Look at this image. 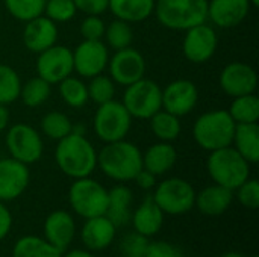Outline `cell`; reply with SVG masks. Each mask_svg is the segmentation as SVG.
Instances as JSON below:
<instances>
[{
    "label": "cell",
    "instance_id": "obj_1",
    "mask_svg": "<svg viewBox=\"0 0 259 257\" xmlns=\"http://www.w3.org/2000/svg\"><path fill=\"white\" fill-rule=\"evenodd\" d=\"M55 161L65 176L71 179H82L94 173L97 167V151L87 139L85 133L73 130L58 141Z\"/></svg>",
    "mask_w": 259,
    "mask_h": 257
},
{
    "label": "cell",
    "instance_id": "obj_2",
    "mask_svg": "<svg viewBox=\"0 0 259 257\" xmlns=\"http://www.w3.org/2000/svg\"><path fill=\"white\" fill-rule=\"evenodd\" d=\"M97 167L106 177L126 183L134 180L143 168V153L126 139L108 142L97 153Z\"/></svg>",
    "mask_w": 259,
    "mask_h": 257
},
{
    "label": "cell",
    "instance_id": "obj_3",
    "mask_svg": "<svg viewBox=\"0 0 259 257\" xmlns=\"http://www.w3.org/2000/svg\"><path fill=\"white\" fill-rule=\"evenodd\" d=\"M237 123L228 111L214 109L202 114L193 124V138L196 144L206 150L215 151L232 145Z\"/></svg>",
    "mask_w": 259,
    "mask_h": 257
},
{
    "label": "cell",
    "instance_id": "obj_4",
    "mask_svg": "<svg viewBox=\"0 0 259 257\" xmlns=\"http://www.w3.org/2000/svg\"><path fill=\"white\" fill-rule=\"evenodd\" d=\"M156 20L170 30H188L208 20V0H155Z\"/></svg>",
    "mask_w": 259,
    "mask_h": 257
},
{
    "label": "cell",
    "instance_id": "obj_5",
    "mask_svg": "<svg viewBox=\"0 0 259 257\" xmlns=\"http://www.w3.org/2000/svg\"><path fill=\"white\" fill-rule=\"evenodd\" d=\"M206 168L215 185L231 191H235L250 177V164L232 145L211 151Z\"/></svg>",
    "mask_w": 259,
    "mask_h": 257
},
{
    "label": "cell",
    "instance_id": "obj_6",
    "mask_svg": "<svg viewBox=\"0 0 259 257\" xmlns=\"http://www.w3.org/2000/svg\"><path fill=\"white\" fill-rule=\"evenodd\" d=\"M131 127L132 117L121 101L111 100L99 105L93 118V130L102 142L108 144L126 139Z\"/></svg>",
    "mask_w": 259,
    "mask_h": 257
},
{
    "label": "cell",
    "instance_id": "obj_7",
    "mask_svg": "<svg viewBox=\"0 0 259 257\" xmlns=\"http://www.w3.org/2000/svg\"><path fill=\"white\" fill-rule=\"evenodd\" d=\"M71 209L82 218L105 215L108 208V191L97 180L88 177L74 179L68 191Z\"/></svg>",
    "mask_w": 259,
    "mask_h": 257
},
{
    "label": "cell",
    "instance_id": "obj_8",
    "mask_svg": "<svg viewBox=\"0 0 259 257\" xmlns=\"http://www.w3.org/2000/svg\"><path fill=\"white\" fill-rule=\"evenodd\" d=\"M121 103L132 118L149 120L162 109V88L150 79H140L126 86Z\"/></svg>",
    "mask_w": 259,
    "mask_h": 257
},
{
    "label": "cell",
    "instance_id": "obj_9",
    "mask_svg": "<svg viewBox=\"0 0 259 257\" xmlns=\"http://www.w3.org/2000/svg\"><path fill=\"white\" fill-rule=\"evenodd\" d=\"M155 203L164 214L184 215L194 208L196 191L190 182L181 177H170L155 186Z\"/></svg>",
    "mask_w": 259,
    "mask_h": 257
},
{
    "label": "cell",
    "instance_id": "obj_10",
    "mask_svg": "<svg viewBox=\"0 0 259 257\" xmlns=\"http://www.w3.org/2000/svg\"><path fill=\"white\" fill-rule=\"evenodd\" d=\"M5 144L9 156L26 165L38 162L44 153V144L39 132L26 123L11 126L6 130Z\"/></svg>",
    "mask_w": 259,
    "mask_h": 257
},
{
    "label": "cell",
    "instance_id": "obj_11",
    "mask_svg": "<svg viewBox=\"0 0 259 257\" xmlns=\"http://www.w3.org/2000/svg\"><path fill=\"white\" fill-rule=\"evenodd\" d=\"M219 35L208 23L197 24L185 30L182 39V53L193 64L208 62L217 52Z\"/></svg>",
    "mask_w": 259,
    "mask_h": 257
},
{
    "label": "cell",
    "instance_id": "obj_12",
    "mask_svg": "<svg viewBox=\"0 0 259 257\" xmlns=\"http://www.w3.org/2000/svg\"><path fill=\"white\" fill-rule=\"evenodd\" d=\"M73 73V50H70L68 47L55 44L47 50L38 53L36 74L50 85H58L61 80L71 76Z\"/></svg>",
    "mask_w": 259,
    "mask_h": 257
},
{
    "label": "cell",
    "instance_id": "obj_13",
    "mask_svg": "<svg viewBox=\"0 0 259 257\" xmlns=\"http://www.w3.org/2000/svg\"><path fill=\"white\" fill-rule=\"evenodd\" d=\"M106 68L109 70V77L115 85L129 86L131 83L144 77L146 59L137 48L126 47L115 50L114 55L109 56Z\"/></svg>",
    "mask_w": 259,
    "mask_h": 257
},
{
    "label": "cell",
    "instance_id": "obj_14",
    "mask_svg": "<svg viewBox=\"0 0 259 257\" xmlns=\"http://www.w3.org/2000/svg\"><path fill=\"white\" fill-rule=\"evenodd\" d=\"M109 61L108 45L102 41H88L83 39L73 50V65L74 73L80 77L91 79L97 74H102Z\"/></svg>",
    "mask_w": 259,
    "mask_h": 257
},
{
    "label": "cell",
    "instance_id": "obj_15",
    "mask_svg": "<svg viewBox=\"0 0 259 257\" xmlns=\"http://www.w3.org/2000/svg\"><path fill=\"white\" fill-rule=\"evenodd\" d=\"M219 85L222 91L232 98L253 94L258 88V74L255 68L246 62H229L220 73Z\"/></svg>",
    "mask_w": 259,
    "mask_h": 257
},
{
    "label": "cell",
    "instance_id": "obj_16",
    "mask_svg": "<svg viewBox=\"0 0 259 257\" xmlns=\"http://www.w3.org/2000/svg\"><path fill=\"white\" fill-rule=\"evenodd\" d=\"M199 103V89L188 79H176L162 89V109L176 117L193 112Z\"/></svg>",
    "mask_w": 259,
    "mask_h": 257
},
{
    "label": "cell",
    "instance_id": "obj_17",
    "mask_svg": "<svg viewBox=\"0 0 259 257\" xmlns=\"http://www.w3.org/2000/svg\"><path fill=\"white\" fill-rule=\"evenodd\" d=\"M30 173L26 164L14 159H0V201H12L18 198L29 186Z\"/></svg>",
    "mask_w": 259,
    "mask_h": 257
},
{
    "label": "cell",
    "instance_id": "obj_18",
    "mask_svg": "<svg viewBox=\"0 0 259 257\" xmlns=\"http://www.w3.org/2000/svg\"><path fill=\"white\" fill-rule=\"evenodd\" d=\"M23 44L32 53H41L58 41V26L44 14L26 21L23 29Z\"/></svg>",
    "mask_w": 259,
    "mask_h": 257
},
{
    "label": "cell",
    "instance_id": "obj_19",
    "mask_svg": "<svg viewBox=\"0 0 259 257\" xmlns=\"http://www.w3.org/2000/svg\"><path fill=\"white\" fill-rule=\"evenodd\" d=\"M76 236V223L71 214L67 211H53L47 215L44 221V239L58 248L61 253H65L71 245Z\"/></svg>",
    "mask_w": 259,
    "mask_h": 257
},
{
    "label": "cell",
    "instance_id": "obj_20",
    "mask_svg": "<svg viewBox=\"0 0 259 257\" xmlns=\"http://www.w3.org/2000/svg\"><path fill=\"white\" fill-rule=\"evenodd\" d=\"M249 0H208V20L220 29H232L250 12Z\"/></svg>",
    "mask_w": 259,
    "mask_h": 257
},
{
    "label": "cell",
    "instance_id": "obj_21",
    "mask_svg": "<svg viewBox=\"0 0 259 257\" xmlns=\"http://www.w3.org/2000/svg\"><path fill=\"white\" fill-rule=\"evenodd\" d=\"M117 227L106 215H99L85 220V224L80 232L82 242L85 248L91 253L106 250L115 238Z\"/></svg>",
    "mask_w": 259,
    "mask_h": 257
},
{
    "label": "cell",
    "instance_id": "obj_22",
    "mask_svg": "<svg viewBox=\"0 0 259 257\" xmlns=\"http://www.w3.org/2000/svg\"><path fill=\"white\" fill-rule=\"evenodd\" d=\"M164 212L161 211V208L155 203L153 197H146L143 200V203L132 211L131 215V223L134 227V232L150 238L155 236L164 224Z\"/></svg>",
    "mask_w": 259,
    "mask_h": 257
},
{
    "label": "cell",
    "instance_id": "obj_23",
    "mask_svg": "<svg viewBox=\"0 0 259 257\" xmlns=\"http://www.w3.org/2000/svg\"><path fill=\"white\" fill-rule=\"evenodd\" d=\"M232 201L234 191L214 183L196 194L194 206H197L199 211L206 217H220L231 208Z\"/></svg>",
    "mask_w": 259,
    "mask_h": 257
},
{
    "label": "cell",
    "instance_id": "obj_24",
    "mask_svg": "<svg viewBox=\"0 0 259 257\" xmlns=\"http://www.w3.org/2000/svg\"><path fill=\"white\" fill-rule=\"evenodd\" d=\"M176 161H178V151L171 145V142L159 141L144 151L143 168L158 177L167 174L175 167Z\"/></svg>",
    "mask_w": 259,
    "mask_h": 257
},
{
    "label": "cell",
    "instance_id": "obj_25",
    "mask_svg": "<svg viewBox=\"0 0 259 257\" xmlns=\"http://www.w3.org/2000/svg\"><path fill=\"white\" fill-rule=\"evenodd\" d=\"M134 194L124 185H117L108 191V208L106 217L114 223L115 227H123L131 221Z\"/></svg>",
    "mask_w": 259,
    "mask_h": 257
},
{
    "label": "cell",
    "instance_id": "obj_26",
    "mask_svg": "<svg viewBox=\"0 0 259 257\" xmlns=\"http://www.w3.org/2000/svg\"><path fill=\"white\" fill-rule=\"evenodd\" d=\"M232 147L252 165L259 161V126L258 123L237 124Z\"/></svg>",
    "mask_w": 259,
    "mask_h": 257
},
{
    "label": "cell",
    "instance_id": "obj_27",
    "mask_svg": "<svg viewBox=\"0 0 259 257\" xmlns=\"http://www.w3.org/2000/svg\"><path fill=\"white\" fill-rule=\"evenodd\" d=\"M108 9L115 18L127 23H140L147 20L155 9V0H109Z\"/></svg>",
    "mask_w": 259,
    "mask_h": 257
},
{
    "label": "cell",
    "instance_id": "obj_28",
    "mask_svg": "<svg viewBox=\"0 0 259 257\" xmlns=\"http://www.w3.org/2000/svg\"><path fill=\"white\" fill-rule=\"evenodd\" d=\"M12 257H62V253L39 236H23L12 248Z\"/></svg>",
    "mask_w": 259,
    "mask_h": 257
},
{
    "label": "cell",
    "instance_id": "obj_29",
    "mask_svg": "<svg viewBox=\"0 0 259 257\" xmlns=\"http://www.w3.org/2000/svg\"><path fill=\"white\" fill-rule=\"evenodd\" d=\"M149 120H150V129L159 141L171 142L179 138L182 130L179 117L170 114L165 109H159Z\"/></svg>",
    "mask_w": 259,
    "mask_h": 257
},
{
    "label": "cell",
    "instance_id": "obj_30",
    "mask_svg": "<svg viewBox=\"0 0 259 257\" xmlns=\"http://www.w3.org/2000/svg\"><path fill=\"white\" fill-rule=\"evenodd\" d=\"M58 88H59V95L62 101L70 108H74V109L83 108L90 100L87 83L82 79L74 77L73 74L61 80L58 83Z\"/></svg>",
    "mask_w": 259,
    "mask_h": 257
},
{
    "label": "cell",
    "instance_id": "obj_31",
    "mask_svg": "<svg viewBox=\"0 0 259 257\" xmlns=\"http://www.w3.org/2000/svg\"><path fill=\"white\" fill-rule=\"evenodd\" d=\"M229 115L237 124L258 123L259 120V98L256 94H246L235 97L228 109Z\"/></svg>",
    "mask_w": 259,
    "mask_h": 257
},
{
    "label": "cell",
    "instance_id": "obj_32",
    "mask_svg": "<svg viewBox=\"0 0 259 257\" xmlns=\"http://www.w3.org/2000/svg\"><path fill=\"white\" fill-rule=\"evenodd\" d=\"M52 92V85L41 79L39 76L29 79L26 83H21L20 97L24 106L27 108H38L47 101Z\"/></svg>",
    "mask_w": 259,
    "mask_h": 257
},
{
    "label": "cell",
    "instance_id": "obj_33",
    "mask_svg": "<svg viewBox=\"0 0 259 257\" xmlns=\"http://www.w3.org/2000/svg\"><path fill=\"white\" fill-rule=\"evenodd\" d=\"M73 123L71 120L59 111H52L47 112L42 118H41V130L42 133L53 141H59L62 138H65L68 133L73 132Z\"/></svg>",
    "mask_w": 259,
    "mask_h": 257
},
{
    "label": "cell",
    "instance_id": "obj_34",
    "mask_svg": "<svg viewBox=\"0 0 259 257\" xmlns=\"http://www.w3.org/2000/svg\"><path fill=\"white\" fill-rule=\"evenodd\" d=\"M103 38L106 39L108 45L112 50H121V48L131 47L134 41V30H132L131 23L115 18L105 27Z\"/></svg>",
    "mask_w": 259,
    "mask_h": 257
},
{
    "label": "cell",
    "instance_id": "obj_35",
    "mask_svg": "<svg viewBox=\"0 0 259 257\" xmlns=\"http://www.w3.org/2000/svg\"><path fill=\"white\" fill-rule=\"evenodd\" d=\"M21 80L18 73L5 64H0V105H11L20 97Z\"/></svg>",
    "mask_w": 259,
    "mask_h": 257
},
{
    "label": "cell",
    "instance_id": "obj_36",
    "mask_svg": "<svg viewBox=\"0 0 259 257\" xmlns=\"http://www.w3.org/2000/svg\"><path fill=\"white\" fill-rule=\"evenodd\" d=\"M6 11L20 21H29L42 15L46 0H3Z\"/></svg>",
    "mask_w": 259,
    "mask_h": 257
},
{
    "label": "cell",
    "instance_id": "obj_37",
    "mask_svg": "<svg viewBox=\"0 0 259 257\" xmlns=\"http://www.w3.org/2000/svg\"><path fill=\"white\" fill-rule=\"evenodd\" d=\"M88 88V97L91 101H94L97 106L108 103L114 100L115 95V83L114 80L106 76V74H97L90 79V83L87 85Z\"/></svg>",
    "mask_w": 259,
    "mask_h": 257
},
{
    "label": "cell",
    "instance_id": "obj_38",
    "mask_svg": "<svg viewBox=\"0 0 259 257\" xmlns=\"http://www.w3.org/2000/svg\"><path fill=\"white\" fill-rule=\"evenodd\" d=\"M42 14L55 23H67L74 18L77 8L73 0H46Z\"/></svg>",
    "mask_w": 259,
    "mask_h": 257
},
{
    "label": "cell",
    "instance_id": "obj_39",
    "mask_svg": "<svg viewBox=\"0 0 259 257\" xmlns=\"http://www.w3.org/2000/svg\"><path fill=\"white\" fill-rule=\"evenodd\" d=\"M149 247V238L132 232L126 235L120 242V253L123 257H146Z\"/></svg>",
    "mask_w": 259,
    "mask_h": 257
},
{
    "label": "cell",
    "instance_id": "obj_40",
    "mask_svg": "<svg viewBox=\"0 0 259 257\" xmlns=\"http://www.w3.org/2000/svg\"><path fill=\"white\" fill-rule=\"evenodd\" d=\"M237 198L240 204L246 209H258L259 208V183L256 179H247L237 189Z\"/></svg>",
    "mask_w": 259,
    "mask_h": 257
},
{
    "label": "cell",
    "instance_id": "obj_41",
    "mask_svg": "<svg viewBox=\"0 0 259 257\" xmlns=\"http://www.w3.org/2000/svg\"><path fill=\"white\" fill-rule=\"evenodd\" d=\"M105 21L100 15H85V18L80 23V35L83 39L88 41H102L105 35Z\"/></svg>",
    "mask_w": 259,
    "mask_h": 257
},
{
    "label": "cell",
    "instance_id": "obj_42",
    "mask_svg": "<svg viewBox=\"0 0 259 257\" xmlns=\"http://www.w3.org/2000/svg\"><path fill=\"white\" fill-rule=\"evenodd\" d=\"M146 257H184L182 251L165 241H155V242H149Z\"/></svg>",
    "mask_w": 259,
    "mask_h": 257
},
{
    "label": "cell",
    "instance_id": "obj_43",
    "mask_svg": "<svg viewBox=\"0 0 259 257\" xmlns=\"http://www.w3.org/2000/svg\"><path fill=\"white\" fill-rule=\"evenodd\" d=\"M77 11L85 15H100L108 9L109 0H73Z\"/></svg>",
    "mask_w": 259,
    "mask_h": 257
},
{
    "label": "cell",
    "instance_id": "obj_44",
    "mask_svg": "<svg viewBox=\"0 0 259 257\" xmlns=\"http://www.w3.org/2000/svg\"><path fill=\"white\" fill-rule=\"evenodd\" d=\"M12 227V215L11 211L5 206L3 201H0V241H3Z\"/></svg>",
    "mask_w": 259,
    "mask_h": 257
},
{
    "label": "cell",
    "instance_id": "obj_45",
    "mask_svg": "<svg viewBox=\"0 0 259 257\" xmlns=\"http://www.w3.org/2000/svg\"><path fill=\"white\" fill-rule=\"evenodd\" d=\"M134 182L138 185V188H141V189H144V191H149V189H153V188L156 186V176L152 174L150 171L141 168L140 173L135 176Z\"/></svg>",
    "mask_w": 259,
    "mask_h": 257
},
{
    "label": "cell",
    "instance_id": "obj_46",
    "mask_svg": "<svg viewBox=\"0 0 259 257\" xmlns=\"http://www.w3.org/2000/svg\"><path fill=\"white\" fill-rule=\"evenodd\" d=\"M8 124H9V111L6 105H0V133L5 132V129H8Z\"/></svg>",
    "mask_w": 259,
    "mask_h": 257
},
{
    "label": "cell",
    "instance_id": "obj_47",
    "mask_svg": "<svg viewBox=\"0 0 259 257\" xmlns=\"http://www.w3.org/2000/svg\"><path fill=\"white\" fill-rule=\"evenodd\" d=\"M62 257H96L91 251L88 250H71V251H67L65 254L62 253Z\"/></svg>",
    "mask_w": 259,
    "mask_h": 257
},
{
    "label": "cell",
    "instance_id": "obj_48",
    "mask_svg": "<svg viewBox=\"0 0 259 257\" xmlns=\"http://www.w3.org/2000/svg\"><path fill=\"white\" fill-rule=\"evenodd\" d=\"M220 257H246V256H243V254H240V253H226V254H223V256H220Z\"/></svg>",
    "mask_w": 259,
    "mask_h": 257
},
{
    "label": "cell",
    "instance_id": "obj_49",
    "mask_svg": "<svg viewBox=\"0 0 259 257\" xmlns=\"http://www.w3.org/2000/svg\"><path fill=\"white\" fill-rule=\"evenodd\" d=\"M252 6H259V0H249Z\"/></svg>",
    "mask_w": 259,
    "mask_h": 257
},
{
    "label": "cell",
    "instance_id": "obj_50",
    "mask_svg": "<svg viewBox=\"0 0 259 257\" xmlns=\"http://www.w3.org/2000/svg\"><path fill=\"white\" fill-rule=\"evenodd\" d=\"M252 257H258V256H252Z\"/></svg>",
    "mask_w": 259,
    "mask_h": 257
}]
</instances>
